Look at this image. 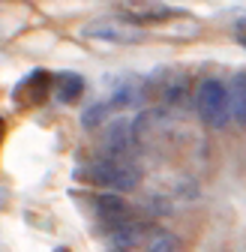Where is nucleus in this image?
Returning <instances> with one entry per match:
<instances>
[{"label":"nucleus","instance_id":"f257e3e1","mask_svg":"<svg viewBox=\"0 0 246 252\" xmlns=\"http://www.w3.org/2000/svg\"><path fill=\"white\" fill-rule=\"evenodd\" d=\"M78 177L96 183V186H105V189H114V192H132V189L141 183V168L135 159H123V156H96L90 159L87 165H81L75 171Z\"/></svg>","mask_w":246,"mask_h":252},{"label":"nucleus","instance_id":"f03ea898","mask_svg":"<svg viewBox=\"0 0 246 252\" xmlns=\"http://www.w3.org/2000/svg\"><path fill=\"white\" fill-rule=\"evenodd\" d=\"M195 111L210 129H222L228 123V87L219 78H204L195 90Z\"/></svg>","mask_w":246,"mask_h":252},{"label":"nucleus","instance_id":"7ed1b4c3","mask_svg":"<svg viewBox=\"0 0 246 252\" xmlns=\"http://www.w3.org/2000/svg\"><path fill=\"white\" fill-rule=\"evenodd\" d=\"M51 81H54V75H48L45 69H33L30 75H24V78L15 84L12 99H15L18 105H39V102L48 99Z\"/></svg>","mask_w":246,"mask_h":252},{"label":"nucleus","instance_id":"20e7f679","mask_svg":"<svg viewBox=\"0 0 246 252\" xmlns=\"http://www.w3.org/2000/svg\"><path fill=\"white\" fill-rule=\"evenodd\" d=\"M105 144H108V156H123V159H135V150H138V141H135V132H132V123L126 120H117L108 126V135H105Z\"/></svg>","mask_w":246,"mask_h":252},{"label":"nucleus","instance_id":"39448f33","mask_svg":"<svg viewBox=\"0 0 246 252\" xmlns=\"http://www.w3.org/2000/svg\"><path fill=\"white\" fill-rule=\"evenodd\" d=\"M123 12L138 24H156V21L174 18V6L162 3V0H129V3L123 6Z\"/></svg>","mask_w":246,"mask_h":252},{"label":"nucleus","instance_id":"423d86ee","mask_svg":"<svg viewBox=\"0 0 246 252\" xmlns=\"http://www.w3.org/2000/svg\"><path fill=\"white\" fill-rule=\"evenodd\" d=\"M93 213L99 222H105L108 228H117L123 222H129V207L123 198H117L114 192H102L93 198Z\"/></svg>","mask_w":246,"mask_h":252},{"label":"nucleus","instance_id":"0eeeda50","mask_svg":"<svg viewBox=\"0 0 246 252\" xmlns=\"http://www.w3.org/2000/svg\"><path fill=\"white\" fill-rule=\"evenodd\" d=\"M84 36L90 39H105V42H141L144 33H138V30H126V27H120L114 21H96V24H87L84 27Z\"/></svg>","mask_w":246,"mask_h":252},{"label":"nucleus","instance_id":"6e6552de","mask_svg":"<svg viewBox=\"0 0 246 252\" xmlns=\"http://www.w3.org/2000/svg\"><path fill=\"white\" fill-rule=\"evenodd\" d=\"M51 90H54L57 102H75L81 96V90H84V78L78 72H60V75H54Z\"/></svg>","mask_w":246,"mask_h":252},{"label":"nucleus","instance_id":"1a4fd4ad","mask_svg":"<svg viewBox=\"0 0 246 252\" xmlns=\"http://www.w3.org/2000/svg\"><path fill=\"white\" fill-rule=\"evenodd\" d=\"M141 237H144V231H141L135 222H123V225H117V228L108 231V246H111L114 252H126V249L138 246Z\"/></svg>","mask_w":246,"mask_h":252},{"label":"nucleus","instance_id":"9d476101","mask_svg":"<svg viewBox=\"0 0 246 252\" xmlns=\"http://www.w3.org/2000/svg\"><path fill=\"white\" fill-rule=\"evenodd\" d=\"M228 111L237 123L246 126V72L234 75V81L228 87Z\"/></svg>","mask_w":246,"mask_h":252},{"label":"nucleus","instance_id":"9b49d317","mask_svg":"<svg viewBox=\"0 0 246 252\" xmlns=\"http://www.w3.org/2000/svg\"><path fill=\"white\" fill-rule=\"evenodd\" d=\"M108 114H111V102H99V105L87 108V111L81 114V126H84V129H96V126L105 123Z\"/></svg>","mask_w":246,"mask_h":252},{"label":"nucleus","instance_id":"f8f14e48","mask_svg":"<svg viewBox=\"0 0 246 252\" xmlns=\"http://www.w3.org/2000/svg\"><path fill=\"white\" fill-rule=\"evenodd\" d=\"M144 252H177V240L168 231H156L150 237V243L144 246Z\"/></svg>","mask_w":246,"mask_h":252},{"label":"nucleus","instance_id":"ddd939ff","mask_svg":"<svg viewBox=\"0 0 246 252\" xmlns=\"http://www.w3.org/2000/svg\"><path fill=\"white\" fill-rule=\"evenodd\" d=\"M234 39L246 48V15H240V18H237V24H234Z\"/></svg>","mask_w":246,"mask_h":252},{"label":"nucleus","instance_id":"4468645a","mask_svg":"<svg viewBox=\"0 0 246 252\" xmlns=\"http://www.w3.org/2000/svg\"><path fill=\"white\" fill-rule=\"evenodd\" d=\"M0 138H3V120H0Z\"/></svg>","mask_w":246,"mask_h":252}]
</instances>
